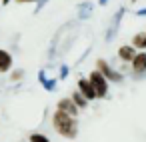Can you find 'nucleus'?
Instances as JSON below:
<instances>
[{
	"label": "nucleus",
	"instance_id": "obj_18",
	"mask_svg": "<svg viewBox=\"0 0 146 142\" xmlns=\"http://www.w3.org/2000/svg\"><path fill=\"white\" fill-rule=\"evenodd\" d=\"M66 74H68V66H62V68H60V76H62V78H64V76H66Z\"/></svg>",
	"mask_w": 146,
	"mask_h": 142
},
{
	"label": "nucleus",
	"instance_id": "obj_9",
	"mask_svg": "<svg viewBox=\"0 0 146 142\" xmlns=\"http://www.w3.org/2000/svg\"><path fill=\"white\" fill-rule=\"evenodd\" d=\"M92 10H94V4L92 2H80L78 4V18L80 20H86V18H90L92 16Z\"/></svg>",
	"mask_w": 146,
	"mask_h": 142
},
{
	"label": "nucleus",
	"instance_id": "obj_17",
	"mask_svg": "<svg viewBox=\"0 0 146 142\" xmlns=\"http://www.w3.org/2000/svg\"><path fill=\"white\" fill-rule=\"evenodd\" d=\"M22 76H24V70H14L12 72V80H20Z\"/></svg>",
	"mask_w": 146,
	"mask_h": 142
},
{
	"label": "nucleus",
	"instance_id": "obj_10",
	"mask_svg": "<svg viewBox=\"0 0 146 142\" xmlns=\"http://www.w3.org/2000/svg\"><path fill=\"white\" fill-rule=\"evenodd\" d=\"M12 66V56L6 50H0V72H6Z\"/></svg>",
	"mask_w": 146,
	"mask_h": 142
},
{
	"label": "nucleus",
	"instance_id": "obj_6",
	"mask_svg": "<svg viewBox=\"0 0 146 142\" xmlns=\"http://www.w3.org/2000/svg\"><path fill=\"white\" fill-rule=\"evenodd\" d=\"M58 110L64 112L66 116H72V118L78 114V108H76V104H74L70 98H62V100L58 102Z\"/></svg>",
	"mask_w": 146,
	"mask_h": 142
},
{
	"label": "nucleus",
	"instance_id": "obj_11",
	"mask_svg": "<svg viewBox=\"0 0 146 142\" xmlns=\"http://www.w3.org/2000/svg\"><path fill=\"white\" fill-rule=\"evenodd\" d=\"M38 80L42 82V86H44L46 90H54V88H56V80H48V78H46V72H44V70L40 72Z\"/></svg>",
	"mask_w": 146,
	"mask_h": 142
},
{
	"label": "nucleus",
	"instance_id": "obj_15",
	"mask_svg": "<svg viewBox=\"0 0 146 142\" xmlns=\"http://www.w3.org/2000/svg\"><path fill=\"white\" fill-rule=\"evenodd\" d=\"M30 142H50L44 134H38V132H34V134H30Z\"/></svg>",
	"mask_w": 146,
	"mask_h": 142
},
{
	"label": "nucleus",
	"instance_id": "obj_12",
	"mask_svg": "<svg viewBox=\"0 0 146 142\" xmlns=\"http://www.w3.org/2000/svg\"><path fill=\"white\" fill-rule=\"evenodd\" d=\"M118 54H120L122 60H132V58H134V48H132V46H122V48L118 50Z\"/></svg>",
	"mask_w": 146,
	"mask_h": 142
},
{
	"label": "nucleus",
	"instance_id": "obj_2",
	"mask_svg": "<svg viewBox=\"0 0 146 142\" xmlns=\"http://www.w3.org/2000/svg\"><path fill=\"white\" fill-rule=\"evenodd\" d=\"M52 122H54L56 130H58L62 136H66V138H74V136H76V132H78V126H76L74 118H72V116H66V114H64V112H60V110H56V112H54Z\"/></svg>",
	"mask_w": 146,
	"mask_h": 142
},
{
	"label": "nucleus",
	"instance_id": "obj_16",
	"mask_svg": "<svg viewBox=\"0 0 146 142\" xmlns=\"http://www.w3.org/2000/svg\"><path fill=\"white\" fill-rule=\"evenodd\" d=\"M46 2H50V0H36V14L44 8V4H46Z\"/></svg>",
	"mask_w": 146,
	"mask_h": 142
},
{
	"label": "nucleus",
	"instance_id": "obj_14",
	"mask_svg": "<svg viewBox=\"0 0 146 142\" xmlns=\"http://www.w3.org/2000/svg\"><path fill=\"white\" fill-rule=\"evenodd\" d=\"M132 42H134V46H138V48H146V32H140V34H136Z\"/></svg>",
	"mask_w": 146,
	"mask_h": 142
},
{
	"label": "nucleus",
	"instance_id": "obj_7",
	"mask_svg": "<svg viewBox=\"0 0 146 142\" xmlns=\"http://www.w3.org/2000/svg\"><path fill=\"white\" fill-rule=\"evenodd\" d=\"M132 70L136 74H144L146 72V54L144 52L142 54H134V58H132Z\"/></svg>",
	"mask_w": 146,
	"mask_h": 142
},
{
	"label": "nucleus",
	"instance_id": "obj_3",
	"mask_svg": "<svg viewBox=\"0 0 146 142\" xmlns=\"http://www.w3.org/2000/svg\"><path fill=\"white\" fill-rule=\"evenodd\" d=\"M90 86H92V90H94V94L96 96H106V92H108V86H106V78L98 72V70H94L92 74H90Z\"/></svg>",
	"mask_w": 146,
	"mask_h": 142
},
{
	"label": "nucleus",
	"instance_id": "obj_5",
	"mask_svg": "<svg viewBox=\"0 0 146 142\" xmlns=\"http://www.w3.org/2000/svg\"><path fill=\"white\" fill-rule=\"evenodd\" d=\"M96 64H98V72H100L104 78H108V80H114V82H120V80H122V74H120V72H116V70H112V68L108 66V62H104V60H98Z\"/></svg>",
	"mask_w": 146,
	"mask_h": 142
},
{
	"label": "nucleus",
	"instance_id": "obj_4",
	"mask_svg": "<svg viewBox=\"0 0 146 142\" xmlns=\"http://www.w3.org/2000/svg\"><path fill=\"white\" fill-rule=\"evenodd\" d=\"M124 12H126V8H124V6H120V8H118V12L112 16V20H110V24H108V30H106V40H108V42H112V40H114V36H116V32H118V26H120V20H122Z\"/></svg>",
	"mask_w": 146,
	"mask_h": 142
},
{
	"label": "nucleus",
	"instance_id": "obj_22",
	"mask_svg": "<svg viewBox=\"0 0 146 142\" xmlns=\"http://www.w3.org/2000/svg\"><path fill=\"white\" fill-rule=\"evenodd\" d=\"M8 2H10V0H4V4H8Z\"/></svg>",
	"mask_w": 146,
	"mask_h": 142
},
{
	"label": "nucleus",
	"instance_id": "obj_20",
	"mask_svg": "<svg viewBox=\"0 0 146 142\" xmlns=\"http://www.w3.org/2000/svg\"><path fill=\"white\" fill-rule=\"evenodd\" d=\"M100 4L104 6V4H108V0H100Z\"/></svg>",
	"mask_w": 146,
	"mask_h": 142
},
{
	"label": "nucleus",
	"instance_id": "obj_21",
	"mask_svg": "<svg viewBox=\"0 0 146 142\" xmlns=\"http://www.w3.org/2000/svg\"><path fill=\"white\" fill-rule=\"evenodd\" d=\"M18 2H32V0H18Z\"/></svg>",
	"mask_w": 146,
	"mask_h": 142
},
{
	"label": "nucleus",
	"instance_id": "obj_1",
	"mask_svg": "<svg viewBox=\"0 0 146 142\" xmlns=\"http://www.w3.org/2000/svg\"><path fill=\"white\" fill-rule=\"evenodd\" d=\"M76 36H78V22H66V24H62V26L56 30V34H54L52 48H50V56H54V54H64V52L72 46V42H74Z\"/></svg>",
	"mask_w": 146,
	"mask_h": 142
},
{
	"label": "nucleus",
	"instance_id": "obj_13",
	"mask_svg": "<svg viewBox=\"0 0 146 142\" xmlns=\"http://www.w3.org/2000/svg\"><path fill=\"white\" fill-rule=\"evenodd\" d=\"M70 100H72V102L76 104V108H84V106H86V102H88V100H86V98H84V96H82L80 92H76V94H74V96H72Z\"/></svg>",
	"mask_w": 146,
	"mask_h": 142
},
{
	"label": "nucleus",
	"instance_id": "obj_8",
	"mask_svg": "<svg viewBox=\"0 0 146 142\" xmlns=\"http://www.w3.org/2000/svg\"><path fill=\"white\" fill-rule=\"evenodd\" d=\"M78 90H80V94H82L86 100L96 98V94H94V90H92L90 82H88V80H84V78H80V80H78Z\"/></svg>",
	"mask_w": 146,
	"mask_h": 142
},
{
	"label": "nucleus",
	"instance_id": "obj_19",
	"mask_svg": "<svg viewBox=\"0 0 146 142\" xmlns=\"http://www.w3.org/2000/svg\"><path fill=\"white\" fill-rule=\"evenodd\" d=\"M136 14H138V16H146V8H140Z\"/></svg>",
	"mask_w": 146,
	"mask_h": 142
}]
</instances>
